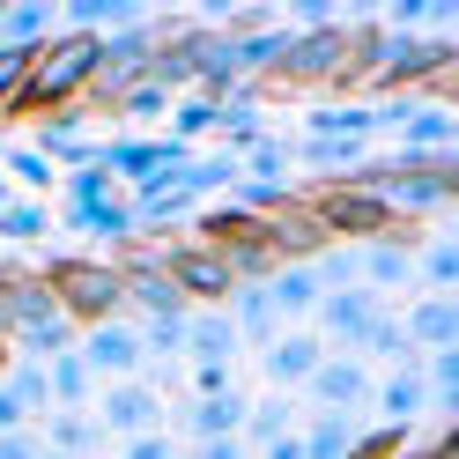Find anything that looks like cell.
Here are the masks:
<instances>
[{
    "instance_id": "obj_20",
    "label": "cell",
    "mask_w": 459,
    "mask_h": 459,
    "mask_svg": "<svg viewBox=\"0 0 459 459\" xmlns=\"http://www.w3.org/2000/svg\"><path fill=\"white\" fill-rule=\"evenodd\" d=\"M260 290H267V304H274V319H304V311H319V297H326L311 267H274Z\"/></svg>"
},
{
    "instance_id": "obj_12",
    "label": "cell",
    "mask_w": 459,
    "mask_h": 459,
    "mask_svg": "<svg viewBox=\"0 0 459 459\" xmlns=\"http://www.w3.org/2000/svg\"><path fill=\"white\" fill-rule=\"evenodd\" d=\"M400 333H408L415 356H429V349H459V297H415L408 319H400Z\"/></svg>"
},
{
    "instance_id": "obj_38",
    "label": "cell",
    "mask_w": 459,
    "mask_h": 459,
    "mask_svg": "<svg viewBox=\"0 0 459 459\" xmlns=\"http://www.w3.org/2000/svg\"><path fill=\"white\" fill-rule=\"evenodd\" d=\"M111 170L104 163H82V170H67V208H97V200H111Z\"/></svg>"
},
{
    "instance_id": "obj_40",
    "label": "cell",
    "mask_w": 459,
    "mask_h": 459,
    "mask_svg": "<svg viewBox=\"0 0 459 459\" xmlns=\"http://www.w3.org/2000/svg\"><path fill=\"white\" fill-rule=\"evenodd\" d=\"M8 393L22 400V415H45V408H52V385H45V363H22L15 378H8Z\"/></svg>"
},
{
    "instance_id": "obj_51",
    "label": "cell",
    "mask_w": 459,
    "mask_h": 459,
    "mask_svg": "<svg viewBox=\"0 0 459 459\" xmlns=\"http://www.w3.org/2000/svg\"><path fill=\"white\" fill-rule=\"evenodd\" d=\"M0 363H15V349H8V341H0Z\"/></svg>"
},
{
    "instance_id": "obj_44",
    "label": "cell",
    "mask_w": 459,
    "mask_h": 459,
    "mask_svg": "<svg viewBox=\"0 0 459 459\" xmlns=\"http://www.w3.org/2000/svg\"><path fill=\"white\" fill-rule=\"evenodd\" d=\"M126 459H178V452H170L163 429H149V437H126Z\"/></svg>"
},
{
    "instance_id": "obj_4",
    "label": "cell",
    "mask_w": 459,
    "mask_h": 459,
    "mask_svg": "<svg viewBox=\"0 0 459 459\" xmlns=\"http://www.w3.org/2000/svg\"><path fill=\"white\" fill-rule=\"evenodd\" d=\"M163 267H170V281H178V297L186 304H208V311H222L230 297H238V274H230V260L215 245H193V238H178V245H163Z\"/></svg>"
},
{
    "instance_id": "obj_13",
    "label": "cell",
    "mask_w": 459,
    "mask_h": 459,
    "mask_svg": "<svg viewBox=\"0 0 459 459\" xmlns=\"http://www.w3.org/2000/svg\"><path fill=\"white\" fill-rule=\"evenodd\" d=\"M260 363H267V378H274V385H304L311 370L326 363V341H319V333H274Z\"/></svg>"
},
{
    "instance_id": "obj_16",
    "label": "cell",
    "mask_w": 459,
    "mask_h": 459,
    "mask_svg": "<svg viewBox=\"0 0 459 459\" xmlns=\"http://www.w3.org/2000/svg\"><path fill=\"white\" fill-rule=\"evenodd\" d=\"M370 319H378V297H370V290H326L319 297V326L341 341V349H356Z\"/></svg>"
},
{
    "instance_id": "obj_1",
    "label": "cell",
    "mask_w": 459,
    "mask_h": 459,
    "mask_svg": "<svg viewBox=\"0 0 459 459\" xmlns=\"http://www.w3.org/2000/svg\"><path fill=\"white\" fill-rule=\"evenodd\" d=\"M90 74H97V38L60 30L52 45H38V60H30L22 111H38V119H52V111H74L82 97H90Z\"/></svg>"
},
{
    "instance_id": "obj_9",
    "label": "cell",
    "mask_w": 459,
    "mask_h": 459,
    "mask_svg": "<svg viewBox=\"0 0 459 459\" xmlns=\"http://www.w3.org/2000/svg\"><path fill=\"white\" fill-rule=\"evenodd\" d=\"M74 356L90 363V378H134V370H141V333L119 326V319H104V326L82 333V349H74Z\"/></svg>"
},
{
    "instance_id": "obj_27",
    "label": "cell",
    "mask_w": 459,
    "mask_h": 459,
    "mask_svg": "<svg viewBox=\"0 0 459 459\" xmlns=\"http://www.w3.org/2000/svg\"><path fill=\"white\" fill-rule=\"evenodd\" d=\"M222 311H230V326H238V341H245V333H252V341H274V326H281L260 281H252V290H238V297L222 304Z\"/></svg>"
},
{
    "instance_id": "obj_7",
    "label": "cell",
    "mask_w": 459,
    "mask_h": 459,
    "mask_svg": "<svg viewBox=\"0 0 459 459\" xmlns=\"http://www.w3.org/2000/svg\"><path fill=\"white\" fill-rule=\"evenodd\" d=\"M400 149L408 156H459V119L452 104H429V97H408V111H400Z\"/></svg>"
},
{
    "instance_id": "obj_21",
    "label": "cell",
    "mask_w": 459,
    "mask_h": 459,
    "mask_svg": "<svg viewBox=\"0 0 459 459\" xmlns=\"http://www.w3.org/2000/svg\"><path fill=\"white\" fill-rule=\"evenodd\" d=\"M186 356L193 363H230V356H238V326H230V311H186Z\"/></svg>"
},
{
    "instance_id": "obj_39",
    "label": "cell",
    "mask_w": 459,
    "mask_h": 459,
    "mask_svg": "<svg viewBox=\"0 0 459 459\" xmlns=\"http://www.w3.org/2000/svg\"><path fill=\"white\" fill-rule=\"evenodd\" d=\"M141 356H186V311H170V319H149V326H141Z\"/></svg>"
},
{
    "instance_id": "obj_49",
    "label": "cell",
    "mask_w": 459,
    "mask_h": 459,
    "mask_svg": "<svg viewBox=\"0 0 459 459\" xmlns=\"http://www.w3.org/2000/svg\"><path fill=\"white\" fill-rule=\"evenodd\" d=\"M260 459H304V445H297V429H290V437H274V445H260Z\"/></svg>"
},
{
    "instance_id": "obj_25",
    "label": "cell",
    "mask_w": 459,
    "mask_h": 459,
    "mask_svg": "<svg viewBox=\"0 0 459 459\" xmlns=\"http://www.w3.org/2000/svg\"><path fill=\"white\" fill-rule=\"evenodd\" d=\"M297 163L326 170V186H341V178H356V170H363V141H311V134H304Z\"/></svg>"
},
{
    "instance_id": "obj_19",
    "label": "cell",
    "mask_w": 459,
    "mask_h": 459,
    "mask_svg": "<svg viewBox=\"0 0 459 459\" xmlns=\"http://www.w3.org/2000/svg\"><path fill=\"white\" fill-rule=\"evenodd\" d=\"M38 156L45 163H97V141L90 134H82V111H52V119L38 126Z\"/></svg>"
},
{
    "instance_id": "obj_26",
    "label": "cell",
    "mask_w": 459,
    "mask_h": 459,
    "mask_svg": "<svg viewBox=\"0 0 459 459\" xmlns=\"http://www.w3.org/2000/svg\"><path fill=\"white\" fill-rule=\"evenodd\" d=\"M97 437H104V429H97L90 415H82V408H60V415L45 422V437H38V445H45V452H60V459H82Z\"/></svg>"
},
{
    "instance_id": "obj_33",
    "label": "cell",
    "mask_w": 459,
    "mask_h": 459,
    "mask_svg": "<svg viewBox=\"0 0 459 459\" xmlns=\"http://www.w3.org/2000/svg\"><path fill=\"white\" fill-rule=\"evenodd\" d=\"M215 126H222V104H208V97H186V104H170V141H186V149H193L200 134H215Z\"/></svg>"
},
{
    "instance_id": "obj_8",
    "label": "cell",
    "mask_w": 459,
    "mask_h": 459,
    "mask_svg": "<svg viewBox=\"0 0 459 459\" xmlns=\"http://www.w3.org/2000/svg\"><path fill=\"white\" fill-rule=\"evenodd\" d=\"M90 422H97V429H119V437H149V429L163 422V400H156V385L119 378V385H104V400H97Z\"/></svg>"
},
{
    "instance_id": "obj_3",
    "label": "cell",
    "mask_w": 459,
    "mask_h": 459,
    "mask_svg": "<svg viewBox=\"0 0 459 459\" xmlns=\"http://www.w3.org/2000/svg\"><path fill=\"white\" fill-rule=\"evenodd\" d=\"M304 208L319 215V230L341 245V238H363V245H378V238H393V215H385V200L378 193H363V186H319V193H304Z\"/></svg>"
},
{
    "instance_id": "obj_37",
    "label": "cell",
    "mask_w": 459,
    "mask_h": 459,
    "mask_svg": "<svg viewBox=\"0 0 459 459\" xmlns=\"http://www.w3.org/2000/svg\"><path fill=\"white\" fill-rule=\"evenodd\" d=\"M30 60H38V52L0 45V119H8V111H22V82H30Z\"/></svg>"
},
{
    "instance_id": "obj_28",
    "label": "cell",
    "mask_w": 459,
    "mask_h": 459,
    "mask_svg": "<svg viewBox=\"0 0 459 459\" xmlns=\"http://www.w3.org/2000/svg\"><path fill=\"white\" fill-rule=\"evenodd\" d=\"M45 385H52V408H82L97 378H90V363L67 349V356H52V363H45Z\"/></svg>"
},
{
    "instance_id": "obj_46",
    "label": "cell",
    "mask_w": 459,
    "mask_h": 459,
    "mask_svg": "<svg viewBox=\"0 0 459 459\" xmlns=\"http://www.w3.org/2000/svg\"><path fill=\"white\" fill-rule=\"evenodd\" d=\"M45 445L30 437V429H8V437H0V459H38Z\"/></svg>"
},
{
    "instance_id": "obj_5",
    "label": "cell",
    "mask_w": 459,
    "mask_h": 459,
    "mask_svg": "<svg viewBox=\"0 0 459 459\" xmlns=\"http://www.w3.org/2000/svg\"><path fill=\"white\" fill-rule=\"evenodd\" d=\"M119 281H126V304H141L149 319H170V311H186V297H178V281H170V267H163V245H126L119 260Z\"/></svg>"
},
{
    "instance_id": "obj_53",
    "label": "cell",
    "mask_w": 459,
    "mask_h": 459,
    "mask_svg": "<svg viewBox=\"0 0 459 459\" xmlns=\"http://www.w3.org/2000/svg\"><path fill=\"white\" fill-rule=\"evenodd\" d=\"M0 156H8V149H0Z\"/></svg>"
},
{
    "instance_id": "obj_18",
    "label": "cell",
    "mask_w": 459,
    "mask_h": 459,
    "mask_svg": "<svg viewBox=\"0 0 459 459\" xmlns=\"http://www.w3.org/2000/svg\"><path fill=\"white\" fill-rule=\"evenodd\" d=\"M281 52H290V22H267V30L230 38V67H238V82H252V74H274Z\"/></svg>"
},
{
    "instance_id": "obj_36",
    "label": "cell",
    "mask_w": 459,
    "mask_h": 459,
    "mask_svg": "<svg viewBox=\"0 0 459 459\" xmlns=\"http://www.w3.org/2000/svg\"><path fill=\"white\" fill-rule=\"evenodd\" d=\"M311 274H319V290H363V267H356V245H326L319 260H311Z\"/></svg>"
},
{
    "instance_id": "obj_24",
    "label": "cell",
    "mask_w": 459,
    "mask_h": 459,
    "mask_svg": "<svg viewBox=\"0 0 459 459\" xmlns=\"http://www.w3.org/2000/svg\"><path fill=\"white\" fill-rule=\"evenodd\" d=\"M238 178H245V163L230 156V149H215V156H193L186 170H178V186L200 200V193H238Z\"/></svg>"
},
{
    "instance_id": "obj_10",
    "label": "cell",
    "mask_w": 459,
    "mask_h": 459,
    "mask_svg": "<svg viewBox=\"0 0 459 459\" xmlns=\"http://www.w3.org/2000/svg\"><path fill=\"white\" fill-rule=\"evenodd\" d=\"M304 393L319 400V415H349V408L370 400V370H363L356 356H326V363L304 378Z\"/></svg>"
},
{
    "instance_id": "obj_30",
    "label": "cell",
    "mask_w": 459,
    "mask_h": 459,
    "mask_svg": "<svg viewBox=\"0 0 459 459\" xmlns=\"http://www.w3.org/2000/svg\"><path fill=\"white\" fill-rule=\"evenodd\" d=\"M297 445H304V459H349V445H356V422H349V415H319V422H311Z\"/></svg>"
},
{
    "instance_id": "obj_34",
    "label": "cell",
    "mask_w": 459,
    "mask_h": 459,
    "mask_svg": "<svg viewBox=\"0 0 459 459\" xmlns=\"http://www.w3.org/2000/svg\"><path fill=\"white\" fill-rule=\"evenodd\" d=\"M415 274L429 281V297H452V281H459V245H452V238H437L429 252H415Z\"/></svg>"
},
{
    "instance_id": "obj_14",
    "label": "cell",
    "mask_w": 459,
    "mask_h": 459,
    "mask_svg": "<svg viewBox=\"0 0 459 459\" xmlns=\"http://www.w3.org/2000/svg\"><path fill=\"white\" fill-rule=\"evenodd\" d=\"M186 215H193V193L178 186V170L134 186V230H170V222H186Z\"/></svg>"
},
{
    "instance_id": "obj_15",
    "label": "cell",
    "mask_w": 459,
    "mask_h": 459,
    "mask_svg": "<svg viewBox=\"0 0 459 459\" xmlns=\"http://www.w3.org/2000/svg\"><path fill=\"white\" fill-rule=\"evenodd\" d=\"M52 38H60V8H52V0H15V8H0V45L38 52Z\"/></svg>"
},
{
    "instance_id": "obj_31",
    "label": "cell",
    "mask_w": 459,
    "mask_h": 459,
    "mask_svg": "<svg viewBox=\"0 0 459 459\" xmlns=\"http://www.w3.org/2000/svg\"><path fill=\"white\" fill-rule=\"evenodd\" d=\"M45 230H52L45 200H8V208H0V238H8V245H38Z\"/></svg>"
},
{
    "instance_id": "obj_35",
    "label": "cell",
    "mask_w": 459,
    "mask_h": 459,
    "mask_svg": "<svg viewBox=\"0 0 459 459\" xmlns=\"http://www.w3.org/2000/svg\"><path fill=\"white\" fill-rule=\"evenodd\" d=\"M274 437H290V400H260V408H245L238 445H274Z\"/></svg>"
},
{
    "instance_id": "obj_45",
    "label": "cell",
    "mask_w": 459,
    "mask_h": 459,
    "mask_svg": "<svg viewBox=\"0 0 459 459\" xmlns=\"http://www.w3.org/2000/svg\"><path fill=\"white\" fill-rule=\"evenodd\" d=\"M393 459H459V437H452V429H445L437 445H400Z\"/></svg>"
},
{
    "instance_id": "obj_23",
    "label": "cell",
    "mask_w": 459,
    "mask_h": 459,
    "mask_svg": "<svg viewBox=\"0 0 459 459\" xmlns=\"http://www.w3.org/2000/svg\"><path fill=\"white\" fill-rule=\"evenodd\" d=\"M186 429H193L200 445H208V437H238V429H245V393H215V400H193Z\"/></svg>"
},
{
    "instance_id": "obj_29",
    "label": "cell",
    "mask_w": 459,
    "mask_h": 459,
    "mask_svg": "<svg viewBox=\"0 0 459 459\" xmlns=\"http://www.w3.org/2000/svg\"><path fill=\"white\" fill-rule=\"evenodd\" d=\"M238 163H245V178H252V186H290V141H274V134H260Z\"/></svg>"
},
{
    "instance_id": "obj_17",
    "label": "cell",
    "mask_w": 459,
    "mask_h": 459,
    "mask_svg": "<svg viewBox=\"0 0 459 459\" xmlns=\"http://www.w3.org/2000/svg\"><path fill=\"white\" fill-rule=\"evenodd\" d=\"M67 230H82V238H104L111 252H126L141 230H134V200H97V208H67Z\"/></svg>"
},
{
    "instance_id": "obj_48",
    "label": "cell",
    "mask_w": 459,
    "mask_h": 459,
    "mask_svg": "<svg viewBox=\"0 0 459 459\" xmlns=\"http://www.w3.org/2000/svg\"><path fill=\"white\" fill-rule=\"evenodd\" d=\"M22 422H30V415H22V400L0 385V437H8V429H22Z\"/></svg>"
},
{
    "instance_id": "obj_43",
    "label": "cell",
    "mask_w": 459,
    "mask_h": 459,
    "mask_svg": "<svg viewBox=\"0 0 459 459\" xmlns=\"http://www.w3.org/2000/svg\"><path fill=\"white\" fill-rule=\"evenodd\" d=\"M193 385H200V400H215V393H238L230 363H193Z\"/></svg>"
},
{
    "instance_id": "obj_32",
    "label": "cell",
    "mask_w": 459,
    "mask_h": 459,
    "mask_svg": "<svg viewBox=\"0 0 459 459\" xmlns=\"http://www.w3.org/2000/svg\"><path fill=\"white\" fill-rule=\"evenodd\" d=\"M356 349H363V356H393L400 370H415V363H422V356L408 349V333H400V319H385V311L363 326V341H356Z\"/></svg>"
},
{
    "instance_id": "obj_42",
    "label": "cell",
    "mask_w": 459,
    "mask_h": 459,
    "mask_svg": "<svg viewBox=\"0 0 459 459\" xmlns=\"http://www.w3.org/2000/svg\"><path fill=\"white\" fill-rule=\"evenodd\" d=\"M111 111H126V119H156V111H170V97L156 90V82H134V90L111 104Z\"/></svg>"
},
{
    "instance_id": "obj_6",
    "label": "cell",
    "mask_w": 459,
    "mask_h": 459,
    "mask_svg": "<svg viewBox=\"0 0 459 459\" xmlns=\"http://www.w3.org/2000/svg\"><path fill=\"white\" fill-rule=\"evenodd\" d=\"M326 245H333V238L319 230V215L304 208V193L290 200V208H274V215H267V252H274L281 267H311Z\"/></svg>"
},
{
    "instance_id": "obj_11",
    "label": "cell",
    "mask_w": 459,
    "mask_h": 459,
    "mask_svg": "<svg viewBox=\"0 0 459 459\" xmlns=\"http://www.w3.org/2000/svg\"><path fill=\"white\" fill-rule=\"evenodd\" d=\"M356 267H363V290H370V297H378V290H408V281H415V230L400 222L393 238L363 245V252H356Z\"/></svg>"
},
{
    "instance_id": "obj_47",
    "label": "cell",
    "mask_w": 459,
    "mask_h": 459,
    "mask_svg": "<svg viewBox=\"0 0 459 459\" xmlns=\"http://www.w3.org/2000/svg\"><path fill=\"white\" fill-rule=\"evenodd\" d=\"M193 459H252V452H245V445H238V437H208V445H200V452H193Z\"/></svg>"
},
{
    "instance_id": "obj_52",
    "label": "cell",
    "mask_w": 459,
    "mask_h": 459,
    "mask_svg": "<svg viewBox=\"0 0 459 459\" xmlns=\"http://www.w3.org/2000/svg\"><path fill=\"white\" fill-rule=\"evenodd\" d=\"M38 459H60V452H38Z\"/></svg>"
},
{
    "instance_id": "obj_50",
    "label": "cell",
    "mask_w": 459,
    "mask_h": 459,
    "mask_svg": "<svg viewBox=\"0 0 459 459\" xmlns=\"http://www.w3.org/2000/svg\"><path fill=\"white\" fill-rule=\"evenodd\" d=\"M8 200H15V193H8V178H0V208H8Z\"/></svg>"
},
{
    "instance_id": "obj_22",
    "label": "cell",
    "mask_w": 459,
    "mask_h": 459,
    "mask_svg": "<svg viewBox=\"0 0 459 459\" xmlns=\"http://www.w3.org/2000/svg\"><path fill=\"white\" fill-rule=\"evenodd\" d=\"M370 400H378V415L393 429H408L415 415H429V385H422V370H393L385 385H370Z\"/></svg>"
},
{
    "instance_id": "obj_2",
    "label": "cell",
    "mask_w": 459,
    "mask_h": 459,
    "mask_svg": "<svg viewBox=\"0 0 459 459\" xmlns=\"http://www.w3.org/2000/svg\"><path fill=\"white\" fill-rule=\"evenodd\" d=\"M38 274H45V290L60 297V311L74 326H104V319H119V304H126L119 267L97 260V252H52Z\"/></svg>"
},
{
    "instance_id": "obj_41",
    "label": "cell",
    "mask_w": 459,
    "mask_h": 459,
    "mask_svg": "<svg viewBox=\"0 0 459 459\" xmlns=\"http://www.w3.org/2000/svg\"><path fill=\"white\" fill-rule=\"evenodd\" d=\"M0 170H8L15 186H30V193H45V186H52V163H45L38 149H8V156H0Z\"/></svg>"
}]
</instances>
